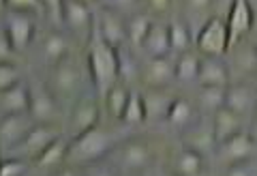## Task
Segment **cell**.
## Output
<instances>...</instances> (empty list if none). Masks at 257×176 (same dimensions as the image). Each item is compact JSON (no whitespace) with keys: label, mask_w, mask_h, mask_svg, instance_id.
Returning a JSON list of instances; mask_svg holds the SVG:
<instances>
[{"label":"cell","mask_w":257,"mask_h":176,"mask_svg":"<svg viewBox=\"0 0 257 176\" xmlns=\"http://www.w3.org/2000/svg\"><path fill=\"white\" fill-rule=\"evenodd\" d=\"M88 69H90V79L99 97H105L109 88L120 82V50L101 37L96 24L90 35V45H88Z\"/></svg>","instance_id":"obj_1"},{"label":"cell","mask_w":257,"mask_h":176,"mask_svg":"<svg viewBox=\"0 0 257 176\" xmlns=\"http://www.w3.org/2000/svg\"><path fill=\"white\" fill-rule=\"evenodd\" d=\"M114 142H116L114 135H111L107 129H103V127L96 125L92 129L84 131L82 135H75V138L71 140L67 163L88 165V163L99 161L101 157H105L109 150L114 148Z\"/></svg>","instance_id":"obj_2"},{"label":"cell","mask_w":257,"mask_h":176,"mask_svg":"<svg viewBox=\"0 0 257 176\" xmlns=\"http://www.w3.org/2000/svg\"><path fill=\"white\" fill-rule=\"evenodd\" d=\"M50 88H52L54 97L62 103H75L77 101L79 88H82V69H79V65L73 58L64 56L60 62L54 65Z\"/></svg>","instance_id":"obj_3"},{"label":"cell","mask_w":257,"mask_h":176,"mask_svg":"<svg viewBox=\"0 0 257 176\" xmlns=\"http://www.w3.org/2000/svg\"><path fill=\"white\" fill-rule=\"evenodd\" d=\"M195 45L199 54L204 56H223L229 50V30L227 22H223L221 18H212L204 24V28L199 30V35L195 39Z\"/></svg>","instance_id":"obj_4"},{"label":"cell","mask_w":257,"mask_h":176,"mask_svg":"<svg viewBox=\"0 0 257 176\" xmlns=\"http://www.w3.org/2000/svg\"><path fill=\"white\" fill-rule=\"evenodd\" d=\"M3 33L9 37V41L13 43L15 52H22L30 45L32 37H35V24H32L30 13L26 11H5V24H3Z\"/></svg>","instance_id":"obj_5"},{"label":"cell","mask_w":257,"mask_h":176,"mask_svg":"<svg viewBox=\"0 0 257 176\" xmlns=\"http://www.w3.org/2000/svg\"><path fill=\"white\" fill-rule=\"evenodd\" d=\"M99 123V101L92 95H79L69 114V131L71 135H82Z\"/></svg>","instance_id":"obj_6"},{"label":"cell","mask_w":257,"mask_h":176,"mask_svg":"<svg viewBox=\"0 0 257 176\" xmlns=\"http://www.w3.org/2000/svg\"><path fill=\"white\" fill-rule=\"evenodd\" d=\"M152 161V148L148 140H126L118 150V165L122 172H142Z\"/></svg>","instance_id":"obj_7"},{"label":"cell","mask_w":257,"mask_h":176,"mask_svg":"<svg viewBox=\"0 0 257 176\" xmlns=\"http://www.w3.org/2000/svg\"><path fill=\"white\" fill-rule=\"evenodd\" d=\"M62 22L67 28L79 39H86L92 35L94 22H92V11L86 0H64L62 7Z\"/></svg>","instance_id":"obj_8"},{"label":"cell","mask_w":257,"mask_h":176,"mask_svg":"<svg viewBox=\"0 0 257 176\" xmlns=\"http://www.w3.org/2000/svg\"><path fill=\"white\" fill-rule=\"evenodd\" d=\"M58 135L60 133L56 131L50 123H35L32 125V129L26 133V138H24L13 150L15 153H20V155H24V157L35 159L37 155H41L43 150L50 146L56 138H58Z\"/></svg>","instance_id":"obj_9"},{"label":"cell","mask_w":257,"mask_h":176,"mask_svg":"<svg viewBox=\"0 0 257 176\" xmlns=\"http://www.w3.org/2000/svg\"><path fill=\"white\" fill-rule=\"evenodd\" d=\"M227 30H229V47L236 45L255 24V13L248 0H231V9L227 15Z\"/></svg>","instance_id":"obj_10"},{"label":"cell","mask_w":257,"mask_h":176,"mask_svg":"<svg viewBox=\"0 0 257 176\" xmlns=\"http://www.w3.org/2000/svg\"><path fill=\"white\" fill-rule=\"evenodd\" d=\"M94 24H96V28H99L101 37L105 39L107 43L118 47V50L128 41V37H126V22L120 18L118 9H114V7L101 9L99 18H96Z\"/></svg>","instance_id":"obj_11"},{"label":"cell","mask_w":257,"mask_h":176,"mask_svg":"<svg viewBox=\"0 0 257 176\" xmlns=\"http://www.w3.org/2000/svg\"><path fill=\"white\" fill-rule=\"evenodd\" d=\"M37 121L30 116V112L24 114H5L3 125H0V140H3V148L13 150L18 144L26 138V133L32 129Z\"/></svg>","instance_id":"obj_12"},{"label":"cell","mask_w":257,"mask_h":176,"mask_svg":"<svg viewBox=\"0 0 257 176\" xmlns=\"http://www.w3.org/2000/svg\"><path fill=\"white\" fill-rule=\"evenodd\" d=\"M142 79L148 88H167L176 79V62L170 60V56L148 58L142 69Z\"/></svg>","instance_id":"obj_13"},{"label":"cell","mask_w":257,"mask_h":176,"mask_svg":"<svg viewBox=\"0 0 257 176\" xmlns=\"http://www.w3.org/2000/svg\"><path fill=\"white\" fill-rule=\"evenodd\" d=\"M56 108H58V99L54 97L50 86H30V116L37 123H52L56 118Z\"/></svg>","instance_id":"obj_14"},{"label":"cell","mask_w":257,"mask_h":176,"mask_svg":"<svg viewBox=\"0 0 257 176\" xmlns=\"http://www.w3.org/2000/svg\"><path fill=\"white\" fill-rule=\"evenodd\" d=\"M184 146H191L199 150L202 155L210 153V150L216 146V135H214V127H212V121H195L191 127L184 129Z\"/></svg>","instance_id":"obj_15"},{"label":"cell","mask_w":257,"mask_h":176,"mask_svg":"<svg viewBox=\"0 0 257 176\" xmlns=\"http://www.w3.org/2000/svg\"><path fill=\"white\" fill-rule=\"evenodd\" d=\"M0 108H3V116L30 112V86L18 82L5 88V91H0Z\"/></svg>","instance_id":"obj_16"},{"label":"cell","mask_w":257,"mask_h":176,"mask_svg":"<svg viewBox=\"0 0 257 176\" xmlns=\"http://www.w3.org/2000/svg\"><path fill=\"white\" fill-rule=\"evenodd\" d=\"M225 108H229L231 112H236V114H240V116L255 114L257 97H255L253 88H248L246 84H231V86H227Z\"/></svg>","instance_id":"obj_17"},{"label":"cell","mask_w":257,"mask_h":176,"mask_svg":"<svg viewBox=\"0 0 257 176\" xmlns=\"http://www.w3.org/2000/svg\"><path fill=\"white\" fill-rule=\"evenodd\" d=\"M221 146V153L223 157L231 163H238V161H246L251 159L253 155V148H255V138L251 133H244V131H238L234 133L229 140H225Z\"/></svg>","instance_id":"obj_18"},{"label":"cell","mask_w":257,"mask_h":176,"mask_svg":"<svg viewBox=\"0 0 257 176\" xmlns=\"http://www.w3.org/2000/svg\"><path fill=\"white\" fill-rule=\"evenodd\" d=\"M227 67L223 65L221 56H206L199 62L197 84L199 86H227Z\"/></svg>","instance_id":"obj_19"},{"label":"cell","mask_w":257,"mask_h":176,"mask_svg":"<svg viewBox=\"0 0 257 176\" xmlns=\"http://www.w3.org/2000/svg\"><path fill=\"white\" fill-rule=\"evenodd\" d=\"M142 50L148 54V58H155V56H170V52H172L170 26L152 24L146 39H144V43H142Z\"/></svg>","instance_id":"obj_20"},{"label":"cell","mask_w":257,"mask_h":176,"mask_svg":"<svg viewBox=\"0 0 257 176\" xmlns=\"http://www.w3.org/2000/svg\"><path fill=\"white\" fill-rule=\"evenodd\" d=\"M212 127H214L216 142L223 144L234 133L242 131V116L236 114V112H231L229 108H221L212 114Z\"/></svg>","instance_id":"obj_21"},{"label":"cell","mask_w":257,"mask_h":176,"mask_svg":"<svg viewBox=\"0 0 257 176\" xmlns=\"http://www.w3.org/2000/svg\"><path fill=\"white\" fill-rule=\"evenodd\" d=\"M69 146H71V142L67 138H62V135H58L41 155L35 157V165L39 170H52V167L62 165L69 157Z\"/></svg>","instance_id":"obj_22"},{"label":"cell","mask_w":257,"mask_h":176,"mask_svg":"<svg viewBox=\"0 0 257 176\" xmlns=\"http://www.w3.org/2000/svg\"><path fill=\"white\" fill-rule=\"evenodd\" d=\"M174 97L165 88H148L144 95V103H146V121H159V118H167Z\"/></svg>","instance_id":"obj_23"},{"label":"cell","mask_w":257,"mask_h":176,"mask_svg":"<svg viewBox=\"0 0 257 176\" xmlns=\"http://www.w3.org/2000/svg\"><path fill=\"white\" fill-rule=\"evenodd\" d=\"M174 167L178 174L197 176V174L204 172V155L191 146H182L174 159Z\"/></svg>","instance_id":"obj_24"},{"label":"cell","mask_w":257,"mask_h":176,"mask_svg":"<svg viewBox=\"0 0 257 176\" xmlns=\"http://www.w3.org/2000/svg\"><path fill=\"white\" fill-rule=\"evenodd\" d=\"M167 123L176 129H187L195 123V108L191 106L189 99H174L172 106H170V112H167Z\"/></svg>","instance_id":"obj_25"},{"label":"cell","mask_w":257,"mask_h":176,"mask_svg":"<svg viewBox=\"0 0 257 176\" xmlns=\"http://www.w3.org/2000/svg\"><path fill=\"white\" fill-rule=\"evenodd\" d=\"M64 56H69V43H67V37L62 33H52L45 37V41L41 45V58L47 62V65H56L60 62Z\"/></svg>","instance_id":"obj_26"},{"label":"cell","mask_w":257,"mask_h":176,"mask_svg":"<svg viewBox=\"0 0 257 176\" xmlns=\"http://www.w3.org/2000/svg\"><path fill=\"white\" fill-rule=\"evenodd\" d=\"M225 95H227V86H199L197 103L206 114H214L216 110L225 108Z\"/></svg>","instance_id":"obj_27"},{"label":"cell","mask_w":257,"mask_h":176,"mask_svg":"<svg viewBox=\"0 0 257 176\" xmlns=\"http://www.w3.org/2000/svg\"><path fill=\"white\" fill-rule=\"evenodd\" d=\"M128 95H131V91L122 84V82H116L114 86L109 88V93L105 95V108H107V114L111 118H116V121H120L124 114V108L128 103Z\"/></svg>","instance_id":"obj_28"},{"label":"cell","mask_w":257,"mask_h":176,"mask_svg":"<svg viewBox=\"0 0 257 176\" xmlns=\"http://www.w3.org/2000/svg\"><path fill=\"white\" fill-rule=\"evenodd\" d=\"M199 62H202V58H197L195 54H191V52L180 54V58L176 60V79L182 84L197 82Z\"/></svg>","instance_id":"obj_29"},{"label":"cell","mask_w":257,"mask_h":176,"mask_svg":"<svg viewBox=\"0 0 257 176\" xmlns=\"http://www.w3.org/2000/svg\"><path fill=\"white\" fill-rule=\"evenodd\" d=\"M152 22L148 15H144V13H138V15H133V18H128L126 20V37H128V43L135 45V47H142L144 43V39H146L148 35V30L152 26Z\"/></svg>","instance_id":"obj_30"},{"label":"cell","mask_w":257,"mask_h":176,"mask_svg":"<svg viewBox=\"0 0 257 176\" xmlns=\"http://www.w3.org/2000/svg\"><path fill=\"white\" fill-rule=\"evenodd\" d=\"M124 125H140L146 121V103H144V95L131 91L128 95V103L124 108V114L120 118Z\"/></svg>","instance_id":"obj_31"},{"label":"cell","mask_w":257,"mask_h":176,"mask_svg":"<svg viewBox=\"0 0 257 176\" xmlns=\"http://www.w3.org/2000/svg\"><path fill=\"white\" fill-rule=\"evenodd\" d=\"M170 41H172V52L184 54L191 47V35L189 28L182 22H172L170 24Z\"/></svg>","instance_id":"obj_32"},{"label":"cell","mask_w":257,"mask_h":176,"mask_svg":"<svg viewBox=\"0 0 257 176\" xmlns=\"http://www.w3.org/2000/svg\"><path fill=\"white\" fill-rule=\"evenodd\" d=\"M18 82H22V79H20V71L15 69V65L11 60L3 62L0 65V91H5V88H9Z\"/></svg>","instance_id":"obj_33"},{"label":"cell","mask_w":257,"mask_h":176,"mask_svg":"<svg viewBox=\"0 0 257 176\" xmlns=\"http://www.w3.org/2000/svg\"><path fill=\"white\" fill-rule=\"evenodd\" d=\"M5 3V9H13V11H26V13H32V11H39L41 9V0H3Z\"/></svg>","instance_id":"obj_34"},{"label":"cell","mask_w":257,"mask_h":176,"mask_svg":"<svg viewBox=\"0 0 257 176\" xmlns=\"http://www.w3.org/2000/svg\"><path fill=\"white\" fill-rule=\"evenodd\" d=\"M28 167H26V163L22 161V159H5L3 161V165H0V176H20V174H24Z\"/></svg>","instance_id":"obj_35"},{"label":"cell","mask_w":257,"mask_h":176,"mask_svg":"<svg viewBox=\"0 0 257 176\" xmlns=\"http://www.w3.org/2000/svg\"><path fill=\"white\" fill-rule=\"evenodd\" d=\"M43 5V11L50 15L54 24H60L62 22V7H64V0H41Z\"/></svg>","instance_id":"obj_36"},{"label":"cell","mask_w":257,"mask_h":176,"mask_svg":"<svg viewBox=\"0 0 257 176\" xmlns=\"http://www.w3.org/2000/svg\"><path fill=\"white\" fill-rule=\"evenodd\" d=\"M13 52H15L13 43L9 41V37L3 33V35H0V60H3V62L11 60V54H13Z\"/></svg>","instance_id":"obj_37"},{"label":"cell","mask_w":257,"mask_h":176,"mask_svg":"<svg viewBox=\"0 0 257 176\" xmlns=\"http://www.w3.org/2000/svg\"><path fill=\"white\" fill-rule=\"evenodd\" d=\"M148 5L155 13H165L172 7V0H148Z\"/></svg>","instance_id":"obj_38"},{"label":"cell","mask_w":257,"mask_h":176,"mask_svg":"<svg viewBox=\"0 0 257 176\" xmlns=\"http://www.w3.org/2000/svg\"><path fill=\"white\" fill-rule=\"evenodd\" d=\"M187 3H189V7H191L193 11L199 13V11H206L208 7L212 5V0H187Z\"/></svg>","instance_id":"obj_39"},{"label":"cell","mask_w":257,"mask_h":176,"mask_svg":"<svg viewBox=\"0 0 257 176\" xmlns=\"http://www.w3.org/2000/svg\"><path fill=\"white\" fill-rule=\"evenodd\" d=\"M133 3H135V0H111V7L116 9V7H128V5H133Z\"/></svg>","instance_id":"obj_40"},{"label":"cell","mask_w":257,"mask_h":176,"mask_svg":"<svg viewBox=\"0 0 257 176\" xmlns=\"http://www.w3.org/2000/svg\"><path fill=\"white\" fill-rule=\"evenodd\" d=\"M253 138H257V110L253 114Z\"/></svg>","instance_id":"obj_41"},{"label":"cell","mask_w":257,"mask_h":176,"mask_svg":"<svg viewBox=\"0 0 257 176\" xmlns=\"http://www.w3.org/2000/svg\"><path fill=\"white\" fill-rule=\"evenodd\" d=\"M255 24H257V13H255Z\"/></svg>","instance_id":"obj_42"},{"label":"cell","mask_w":257,"mask_h":176,"mask_svg":"<svg viewBox=\"0 0 257 176\" xmlns=\"http://www.w3.org/2000/svg\"><path fill=\"white\" fill-rule=\"evenodd\" d=\"M255 54H257V45H255Z\"/></svg>","instance_id":"obj_43"}]
</instances>
